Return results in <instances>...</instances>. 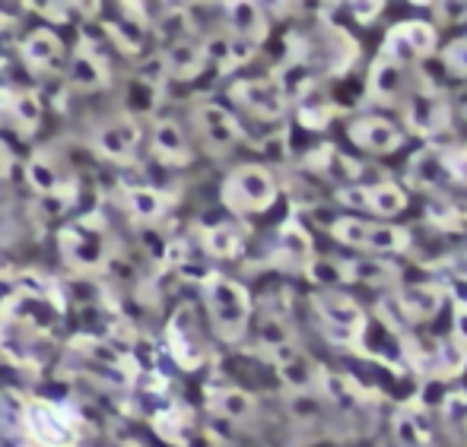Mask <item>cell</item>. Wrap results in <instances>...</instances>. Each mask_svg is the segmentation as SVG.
Listing matches in <instances>:
<instances>
[{
    "label": "cell",
    "instance_id": "1",
    "mask_svg": "<svg viewBox=\"0 0 467 447\" xmlns=\"http://www.w3.org/2000/svg\"><path fill=\"white\" fill-rule=\"evenodd\" d=\"M203 301H207L210 327L223 343H239L252 324V295L242 282L229 276H207L203 282Z\"/></svg>",
    "mask_w": 467,
    "mask_h": 447
},
{
    "label": "cell",
    "instance_id": "2",
    "mask_svg": "<svg viewBox=\"0 0 467 447\" xmlns=\"http://www.w3.org/2000/svg\"><path fill=\"white\" fill-rule=\"evenodd\" d=\"M220 197L235 216L265 213L277 203V178L265 166H239L226 175Z\"/></svg>",
    "mask_w": 467,
    "mask_h": 447
},
{
    "label": "cell",
    "instance_id": "3",
    "mask_svg": "<svg viewBox=\"0 0 467 447\" xmlns=\"http://www.w3.org/2000/svg\"><path fill=\"white\" fill-rule=\"evenodd\" d=\"M315 311H318L321 324H325V333L327 340L340 346H350L357 350L359 340L366 337V327H369V318L366 311L344 292H334V289H325L312 299Z\"/></svg>",
    "mask_w": 467,
    "mask_h": 447
},
{
    "label": "cell",
    "instance_id": "4",
    "mask_svg": "<svg viewBox=\"0 0 467 447\" xmlns=\"http://www.w3.org/2000/svg\"><path fill=\"white\" fill-rule=\"evenodd\" d=\"M331 235L347 248H359V251H375V254H400L410 248V235L407 229L385 226V222H366V219H344L331 222Z\"/></svg>",
    "mask_w": 467,
    "mask_h": 447
},
{
    "label": "cell",
    "instance_id": "5",
    "mask_svg": "<svg viewBox=\"0 0 467 447\" xmlns=\"http://www.w3.org/2000/svg\"><path fill=\"white\" fill-rule=\"evenodd\" d=\"M23 432H29V438L38 447H74L77 438H80L67 410L57 403H48V400H29L26 403Z\"/></svg>",
    "mask_w": 467,
    "mask_h": 447
},
{
    "label": "cell",
    "instance_id": "6",
    "mask_svg": "<svg viewBox=\"0 0 467 447\" xmlns=\"http://www.w3.org/2000/svg\"><path fill=\"white\" fill-rule=\"evenodd\" d=\"M432 51H436V29L423 19H404V23L391 25L385 45H381V57L398 64V67L426 61Z\"/></svg>",
    "mask_w": 467,
    "mask_h": 447
},
{
    "label": "cell",
    "instance_id": "7",
    "mask_svg": "<svg viewBox=\"0 0 467 447\" xmlns=\"http://www.w3.org/2000/svg\"><path fill=\"white\" fill-rule=\"evenodd\" d=\"M166 340H169V352H172V359L179 361L185 371L201 368L203 359H207V343H203L201 318H197V308L188 305V301L172 314Z\"/></svg>",
    "mask_w": 467,
    "mask_h": 447
},
{
    "label": "cell",
    "instance_id": "8",
    "mask_svg": "<svg viewBox=\"0 0 467 447\" xmlns=\"http://www.w3.org/2000/svg\"><path fill=\"white\" fill-rule=\"evenodd\" d=\"M229 98L239 102L245 111H252L261 121H277L286 115V92H283L277 76H252L229 86Z\"/></svg>",
    "mask_w": 467,
    "mask_h": 447
},
{
    "label": "cell",
    "instance_id": "9",
    "mask_svg": "<svg viewBox=\"0 0 467 447\" xmlns=\"http://www.w3.org/2000/svg\"><path fill=\"white\" fill-rule=\"evenodd\" d=\"M337 200L344 203V207L366 209V213L385 216V219H388V216L404 213V207H407L404 188H398V184H391V181L359 184V188H340Z\"/></svg>",
    "mask_w": 467,
    "mask_h": 447
},
{
    "label": "cell",
    "instance_id": "10",
    "mask_svg": "<svg viewBox=\"0 0 467 447\" xmlns=\"http://www.w3.org/2000/svg\"><path fill=\"white\" fill-rule=\"evenodd\" d=\"M271 359H274L277 374L283 378V384L293 387L296 393H315L321 384H325L327 371L312 356H308L306 350H299L296 343H289V346H283V350L271 352Z\"/></svg>",
    "mask_w": 467,
    "mask_h": 447
},
{
    "label": "cell",
    "instance_id": "11",
    "mask_svg": "<svg viewBox=\"0 0 467 447\" xmlns=\"http://www.w3.org/2000/svg\"><path fill=\"white\" fill-rule=\"evenodd\" d=\"M194 124L201 130L203 143H207L213 153H226L235 143L242 140V127L235 121V115L229 108H223L220 102H201L194 108Z\"/></svg>",
    "mask_w": 467,
    "mask_h": 447
},
{
    "label": "cell",
    "instance_id": "12",
    "mask_svg": "<svg viewBox=\"0 0 467 447\" xmlns=\"http://www.w3.org/2000/svg\"><path fill=\"white\" fill-rule=\"evenodd\" d=\"M140 147V127L130 117H115L105 121L93 134V149L109 162H130Z\"/></svg>",
    "mask_w": 467,
    "mask_h": 447
},
{
    "label": "cell",
    "instance_id": "13",
    "mask_svg": "<svg viewBox=\"0 0 467 447\" xmlns=\"http://www.w3.org/2000/svg\"><path fill=\"white\" fill-rule=\"evenodd\" d=\"M23 51V61L36 74H57V70L67 67V48H64L61 36L51 29H32L29 36L19 45Z\"/></svg>",
    "mask_w": 467,
    "mask_h": 447
},
{
    "label": "cell",
    "instance_id": "14",
    "mask_svg": "<svg viewBox=\"0 0 467 447\" xmlns=\"http://www.w3.org/2000/svg\"><path fill=\"white\" fill-rule=\"evenodd\" d=\"M347 137L353 140V147L366 149V153H394L404 143V134L398 130V124H391L388 117L379 115H363L347 127Z\"/></svg>",
    "mask_w": 467,
    "mask_h": 447
},
{
    "label": "cell",
    "instance_id": "15",
    "mask_svg": "<svg viewBox=\"0 0 467 447\" xmlns=\"http://www.w3.org/2000/svg\"><path fill=\"white\" fill-rule=\"evenodd\" d=\"M404 115L417 134H439L449 127V102L436 92H407L404 98Z\"/></svg>",
    "mask_w": 467,
    "mask_h": 447
},
{
    "label": "cell",
    "instance_id": "16",
    "mask_svg": "<svg viewBox=\"0 0 467 447\" xmlns=\"http://www.w3.org/2000/svg\"><path fill=\"white\" fill-rule=\"evenodd\" d=\"M64 70H67L70 86H77L80 92H96V89L109 86V80H111V70H109L105 55L87 42H83L80 48L67 57V67Z\"/></svg>",
    "mask_w": 467,
    "mask_h": 447
},
{
    "label": "cell",
    "instance_id": "17",
    "mask_svg": "<svg viewBox=\"0 0 467 447\" xmlns=\"http://www.w3.org/2000/svg\"><path fill=\"white\" fill-rule=\"evenodd\" d=\"M150 147H153L156 159L166 162V166H188V162L194 159L188 134L182 130L179 121H156L153 137H150Z\"/></svg>",
    "mask_w": 467,
    "mask_h": 447
},
{
    "label": "cell",
    "instance_id": "18",
    "mask_svg": "<svg viewBox=\"0 0 467 447\" xmlns=\"http://www.w3.org/2000/svg\"><path fill=\"white\" fill-rule=\"evenodd\" d=\"M226 25L229 36L239 38L245 45H258L267 38V16L265 6L252 4V0H239V4L226 6Z\"/></svg>",
    "mask_w": 467,
    "mask_h": 447
},
{
    "label": "cell",
    "instance_id": "19",
    "mask_svg": "<svg viewBox=\"0 0 467 447\" xmlns=\"http://www.w3.org/2000/svg\"><path fill=\"white\" fill-rule=\"evenodd\" d=\"M162 64H166V76L172 80H197V76L207 70V57H203V48L191 38H182V42L169 45L162 51Z\"/></svg>",
    "mask_w": 467,
    "mask_h": 447
},
{
    "label": "cell",
    "instance_id": "20",
    "mask_svg": "<svg viewBox=\"0 0 467 447\" xmlns=\"http://www.w3.org/2000/svg\"><path fill=\"white\" fill-rule=\"evenodd\" d=\"M61 251L77 269H99L105 264L102 245L96 235H89L83 226H70L61 232Z\"/></svg>",
    "mask_w": 467,
    "mask_h": 447
},
{
    "label": "cell",
    "instance_id": "21",
    "mask_svg": "<svg viewBox=\"0 0 467 447\" xmlns=\"http://www.w3.org/2000/svg\"><path fill=\"white\" fill-rule=\"evenodd\" d=\"M207 403L216 416L229 419V422H248L258 412V400L242 387H210Z\"/></svg>",
    "mask_w": 467,
    "mask_h": 447
},
{
    "label": "cell",
    "instance_id": "22",
    "mask_svg": "<svg viewBox=\"0 0 467 447\" xmlns=\"http://www.w3.org/2000/svg\"><path fill=\"white\" fill-rule=\"evenodd\" d=\"M445 301V292L432 282H417V286H404L398 292L400 311L410 320H432Z\"/></svg>",
    "mask_w": 467,
    "mask_h": 447
},
{
    "label": "cell",
    "instance_id": "23",
    "mask_svg": "<svg viewBox=\"0 0 467 447\" xmlns=\"http://www.w3.org/2000/svg\"><path fill=\"white\" fill-rule=\"evenodd\" d=\"M201 48H203V57H207V67L213 64V67H220V70H233L252 57V45L239 42V38H233L229 32L210 36Z\"/></svg>",
    "mask_w": 467,
    "mask_h": 447
},
{
    "label": "cell",
    "instance_id": "24",
    "mask_svg": "<svg viewBox=\"0 0 467 447\" xmlns=\"http://www.w3.org/2000/svg\"><path fill=\"white\" fill-rule=\"evenodd\" d=\"M124 207H128V216L140 226H150V222H160L169 209V197L160 194L156 188H128L124 190Z\"/></svg>",
    "mask_w": 467,
    "mask_h": 447
},
{
    "label": "cell",
    "instance_id": "25",
    "mask_svg": "<svg viewBox=\"0 0 467 447\" xmlns=\"http://www.w3.org/2000/svg\"><path fill=\"white\" fill-rule=\"evenodd\" d=\"M404 70L407 67H398V64H391V61H385V57H381V61L372 67V76H369L372 96L379 98V102H385V105H398L400 98H407V89H410V86H407Z\"/></svg>",
    "mask_w": 467,
    "mask_h": 447
},
{
    "label": "cell",
    "instance_id": "26",
    "mask_svg": "<svg viewBox=\"0 0 467 447\" xmlns=\"http://www.w3.org/2000/svg\"><path fill=\"white\" fill-rule=\"evenodd\" d=\"M248 241V229L242 226V222H216V226L207 229V235H203V248H207L213 258H239L242 248H245Z\"/></svg>",
    "mask_w": 467,
    "mask_h": 447
},
{
    "label": "cell",
    "instance_id": "27",
    "mask_svg": "<svg viewBox=\"0 0 467 447\" xmlns=\"http://www.w3.org/2000/svg\"><path fill=\"white\" fill-rule=\"evenodd\" d=\"M277 254L280 260L286 267L293 269H306L312 264V239H308V232L299 226V222H286V226L280 229V239H277Z\"/></svg>",
    "mask_w": 467,
    "mask_h": 447
},
{
    "label": "cell",
    "instance_id": "28",
    "mask_svg": "<svg viewBox=\"0 0 467 447\" xmlns=\"http://www.w3.org/2000/svg\"><path fill=\"white\" fill-rule=\"evenodd\" d=\"M347 282H369V286H388V282L400 279V269L388 260L379 258H359V260H344Z\"/></svg>",
    "mask_w": 467,
    "mask_h": 447
},
{
    "label": "cell",
    "instance_id": "29",
    "mask_svg": "<svg viewBox=\"0 0 467 447\" xmlns=\"http://www.w3.org/2000/svg\"><path fill=\"white\" fill-rule=\"evenodd\" d=\"M6 111H10V121L19 134H36L38 124H42V98L38 92L23 89L6 102Z\"/></svg>",
    "mask_w": 467,
    "mask_h": 447
},
{
    "label": "cell",
    "instance_id": "30",
    "mask_svg": "<svg viewBox=\"0 0 467 447\" xmlns=\"http://www.w3.org/2000/svg\"><path fill=\"white\" fill-rule=\"evenodd\" d=\"M105 36L121 55H140L143 42H147V23H140V19H130V23L128 19H111V23H105Z\"/></svg>",
    "mask_w": 467,
    "mask_h": 447
},
{
    "label": "cell",
    "instance_id": "31",
    "mask_svg": "<svg viewBox=\"0 0 467 447\" xmlns=\"http://www.w3.org/2000/svg\"><path fill=\"white\" fill-rule=\"evenodd\" d=\"M391 425H394V442H398V447H432V432L410 410L394 412Z\"/></svg>",
    "mask_w": 467,
    "mask_h": 447
},
{
    "label": "cell",
    "instance_id": "32",
    "mask_svg": "<svg viewBox=\"0 0 467 447\" xmlns=\"http://www.w3.org/2000/svg\"><path fill=\"white\" fill-rule=\"evenodd\" d=\"M26 178H29L36 194H55V190L61 188V175H57L55 162L42 153L29 159V166H26Z\"/></svg>",
    "mask_w": 467,
    "mask_h": 447
},
{
    "label": "cell",
    "instance_id": "33",
    "mask_svg": "<svg viewBox=\"0 0 467 447\" xmlns=\"http://www.w3.org/2000/svg\"><path fill=\"white\" fill-rule=\"evenodd\" d=\"M258 337H261V346H265L267 352H277V350H283V346L296 343V340H293V327H289V320L283 318V314H271V311H267L265 318H261V330H258Z\"/></svg>",
    "mask_w": 467,
    "mask_h": 447
},
{
    "label": "cell",
    "instance_id": "34",
    "mask_svg": "<svg viewBox=\"0 0 467 447\" xmlns=\"http://www.w3.org/2000/svg\"><path fill=\"white\" fill-rule=\"evenodd\" d=\"M26 403H29V400H26L19 391H13V387H4V391H0V432L13 435V432L23 429Z\"/></svg>",
    "mask_w": 467,
    "mask_h": 447
},
{
    "label": "cell",
    "instance_id": "35",
    "mask_svg": "<svg viewBox=\"0 0 467 447\" xmlns=\"http://www.w3.org/2000/svg\"><path fill=\"white\" fill-rule=\"evenodd\" d=\"M321 387H325L327 397L337 400L340 406H363V400H366V391L353 378H340V374H325V384H321Z\"/></svg>",
    "mask_w": 467,
    "mask_h": 447
},
{
    "label": "cell",
    "instance_id": "36",
    "mask_svg": "<svg viewBox=\"0 0 467 447\" xmlns=\"http://www.w3.org/2000/svg\"><path fill=\"white\" fill-rule=\"evenodd\" d=\"M413 181L417 184H426V188H439L445 184V168L439 162V153H420L417 162H413Z\"/></svg>",
    "mask_w": 467,
    "mask_h": 447
},
{
    "label": "cell",
    "instance_id": "37",
    "mask_svg": "<svg viewBox=\"0 0 467 447\" xmlns=\"http://www.w3.org/2000/svg\"><path fill=\"white\" fill-rule=\"evenodd\" d=\"M439 162H442V168H445V178L467 188V147L442 149V153H439Z\"/></svg>",
    "mask_w": 467,
    "mask_h": 447
},
{
    "label": "cell",
    "instance_id": "38",
    "mask_svg": "<svg viewBox=\"0 0 467 447\" xmlns=\"http://www.w3.org/2000/svg\"><path fill=\"white\" fill-rule=\"evenodd\" d=\"M306 273L312 276L315 282H331V286H337V282H347L344 260H318V258H312V264L306 267Z\"/></svg>",
    "mask_w": 467,
    "mask_h": 447
},
{
    "label": "cell",
    "instance_id": "39",
    "mask_svg": "<svg viewBox=\"0 0 467 447\" xmlns=\"http://www.w3.org/2000/svg\"><path fill=\"white\" fill-rule=\"evenodd\" d=\"M442 61H445V67H449L451 74L467 76V36L464 38H455V42H451L449 48H445Z\"/></svg>",
    "mask_w": 467,
    "mask_h": 447
},
{
    "label": "cell",
    "instance_id": "40",
    "mask_svg": "<svg viewBox=\"0 0 467 447\" xmlns=\"http://www.w3.org/2000/svg\"><path fill=\"white\" fill-rule=\"evenodd\" d=\"M347 10H350L353 16L359 19V23H372V19L381 13V4H350Z\"/></svg>",
    "mask_w": 467,
    "mask_h": 447
},
{
    "label": "cell",
    "instance_id": "41",
    "mask_svg": "<svg viewBox=\"0 0 467 447\" xmlns=\"http://www.w3.org/2000/svg\"><path fill=\"white\" fill-rule=\"evenodd\" d=\"M451 295H455L458 308L467 311V276H455V279H451Z\"/></svg>",
    "mask_w": 467,
    "mask_h": 447
},
{
    "label": "cell",
    "instance_id": "42",
    "mask_svg": "<svg viewBox=\"0 0 467 447\" xmlns=\"http://www.w3.org/2000/svg\"><path fill=\"white\" fill-rule=\"evenodd\" d=\"M10 172H13V153H10V147L0 140V181L10 178Z\"/></svg>",
    "mask_w": 467,
    "mask_h": 447
},
{
    "label": "cell",
    "instance_id": "43",
    "mask_svg": "<svg viewBox=\"0 0 467 447\" xmlns=\"http://www.w3.org/2000/svg\"><path fill=\"white\" fill-rule=\"evenodd\" d=\"M455 327H458V337L464 340L467 343V311H462V308H458V318H455Z\"/></svg>",
    "mask_w": 467,
    "mask_h": 447
}]
</instances>
